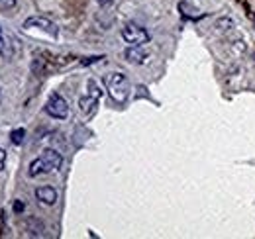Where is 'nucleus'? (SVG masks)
<instances>
[{"instance_id": "f257e3e1", "label": "nucleus", "mask_w": 255, "mask_h": 239, "mask_svg": "<svg viewBox=\"0 0 255 239\" xmlns=\"http://www.w3.org/2000/svg\"><path fill=\"white\" fill-rule=\"evenodd\" d=\"M106 90L110 94V98L116 102V104H124L129 96V81H128L126 75L122 73H110L106 77Z\"/></svg>"}, {"instance_id": "f03ea898", "label": "nucleus", "mask_w": 255, "mask_h": 239, "mask_svg": "<svg viewBox=\"0 0 255 239\" xmlns=\"http://www.w3.org/2000/svg\"><path fill=\"white\" fill-rule=\"evenodd\" d=\"M122 39L129 45H133V47H141L149 41V31L143 26L135 24V22H129L122 28Z\"/></svg>"}, {"instance_id": "7ed1b4c3", "label": "nucleus", "mask_w": 255, "mask_h": 239, "mask_svg": "<svg viewBox=\"0 0 255 239\" xmlns=\"http://www.w3.org/2000/svg\"><path fill=\"white\" fill-rule=\"evenodd\" d=\"M45 112L51 116V118L65 120L69 116V104L61 94H51L47 104H45Z\"/></svg>"}, {"instance_id": "20e7f679", "label": "nucleus", "mask_w": 255, "mask_h": 239, "mask_svg": "<svg viewBox=\"0 0 255 239\" xmlns=\"http://www.w3.org/2000/svg\"><path fill=\"white\" fill-rule=\"evenodd\" d=\"M32 28H37V30L45 31V33L51 35V37H57V26H55L51 20H47V18H41V16H32V18H28V20L24 22V30H32Z\"/></svg>"}, {"instance_id": "39448f33", "label": "nucleus", "mask_w": 255, "mask_h": 239, "mask_svg": "<svg viewBox=\"0 0 255 239\" xmlns=\"http://www.w3.org/2000/svg\"><path fill=\"white\" fill-rule=\"evenodd\" d=\"M43 161H45V167H47V173H53V171H59L61 165H63V157L61 153L55 149H45L41 153Z\"/></svg>"}, {"instance_id": "423d86ee", "label": "nucleus", "mask_w": 255, "mask_h": 239, "mask_svg": "<svg viewBox=\"0 0 255 239\" xmlns=\"http://www.w3.org/2000/svg\"><path fill=\"white\" fill-rule=\"evenodd\" d=\"M35 198L45 206H53L57 202V190L53 186H39L35 188Z\"/></svg>"}, {"instance_id": "0eeeda50", "label": "nucleus", "mask_w": 255, "mask_h": 239, "mask_svg": "<svg viewBox=\"0 0 255 239\" xmlns=\"http://www.w3.org/2000/svg\"><path fill=\"white\" fill-rule=\"evenodd\" d=\"M124 57H126L128 63H135V65H141V63H145V59H147V55L139 47H133V45H129L126 51H124Z\"/></svg>"}, {"instance_id": "6e6552de", "label": "nucleus", "mask_w": 255, "mask_h": 239, "mask_svg": "<svg viewBox=\"0 0 255 239\" xmlns=\"http://www.w3.org/2000/svg\"><path fill=\"white\" fill-rule=\"evenodd\" d=\"M96 104H98V98L91 96V94H85V96L79 100V108H81V112L87 114V116H91V114L95 112Z\"/></svg>"}, {"instance_id": "1a4fd4ad", "label": "nucleus", "mask_w": 255, "mask_h": 239, "mask_svg": "<svg viewBox=\"0 0 255 239\" xmlns=\"http://www.w3.org/2000/svg\"><path fill=\"white\" fill-rule=\"evenodd\" d=\"M179 10H181V16H185L187 20H196V18H200V10L198 8H194L189 0H181L179 2Z\"/></svg>"}, {"instance_id": "9d476101", "label": "nucleus", "mask_w": 255, "mask_h": 239, "mask_svg": "<svg viewBox=\"0 0 255 239\" xmlns=\"http://www.w3.org/2000/svg\"><path fill=\"white\" fill-rule=\"evenodd\" d=\"M26 226H28L30 236H33V238H41V236H43V224H41V222H37L35 218H30Z\"/></svg>"}, {"instance_id": "9b49d317", "label": "nucleus", "mask_w": 255, "mask_h": 239, "mask_svg": "<svg viewBox=\"0 0 255 239\" xmlns=\"http://www.w3.org/2000/svg\"><path fill=\"white\" fill-rule=\"evenodd\" d=\"M24 137H26V129H24V127H16V129H12V133H10V139H12L14 145H22Z\"/></svg>"}, {"instance_id": "f8f14e48", "label": "nucleus", "mask_w": 255, "mask_h": 239, "mask_svg": "<svg viewBox=\"0 0 255 239\" xmlns=\"http://www.w3.org/2000/svg\"><path fill=\"white\" fill-rule=\"evenodd\" d=\"M87 90H89L87 94H91V96H95V98H98V100H100L102 90H100V87H98V83H96V81H93V79H91V81L87 83Z\"/></svg>"}, {"instance_id": "ddd939ff", "label": "nucleus", "mask_w": 255, "mask_h": 239, "mask_svg": "<svg viewBox=\"0 0 255 239\" xmlns=\"http://www.w3.org/2000/svg\"><path fill=\"white\" fill-rule=\"evenodd\" d=\"M216 26H218V30H232V28H234V20L224 18V20H218V22H216Z\"/></svg>"}, {"instance_id": "4468645a", "label": "nucleus", "mask_w": 255, "mask_h": 239, "mask_svg": "<svg viewBox=\"0 0 255 239\" xmlns=\"http://www.w3.org/2000/svg\"><path fill=\"white\" fill-rule=\"evenodd\" d=\"M16 6V0H0V10H10Z\"/></svg>"}, {"instance_id": "2eb2a0df", "label": "nucleus", "mask_w": 255, "mask_h": 239, "mask_svg": "<svg viewBox=\"0 0 255 239\" xmlns=\"http://www.w3.org/2000/svg\"><path fill=\"white\" fill-rule=\"evenodd\" d=\"M100 59H104L102 55H96V57H87V59H83L81 63L83 65H91V63H96V61H100Z\"/></svg>"}, {"instance_id": "dca6fc26", "label": "nucleus", "mask_w": 255, "mask_h": 239, "mask_svg": "<svg viewBox=\"0 0 255 239\" xmlns=\"http://www.w3.org/2000/svg\"><path fill=\"white\" fill-rule=\"evenodd\" d=\"M4 163H6V151L0 147V171L4 169Z\"/></svg>"}, {"instance_id": "f3484780", "label": "nucleus", "mask_w": 255, "mask_h": 239, "mask_svg": "<svg viewBox=\"0 0 255 239\" xmlns=\"http://www.w3.org/2000/svg\"><path fill=\"white\" fill-rule=\"evenodd\" d=\"M14 210H16V212H18V214H20V212H22V210H24V204H22V202H20V200H16V202H14Z\"/></svg>"}, {"instance_id": "a211bd4d", "label": "nucleus", "mask_w": 255, "mask_h": 239, "mask_svg": "<svg viewBox=\"0 0 255 239\" xmlns=\"http://www.w3.org/2000/svg\"><path fill=\"white\" fill-rule=\"evenodd\" d=\"M2 49H4V39L0 37V53H2Z\"/></svg>"}]
</instances>
